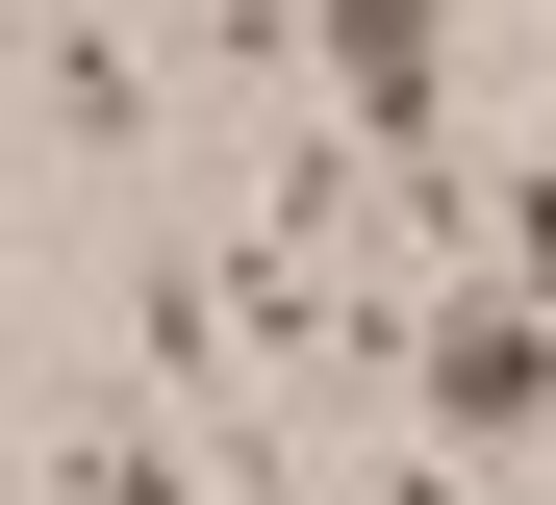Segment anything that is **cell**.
I'll list each match as a JSON object with an SVG mask.
<instances>
[{"instance_id": "cell-1", "label": "cell", "mask_w": 556, "mask_h": 505, "mask_svg": "<svg viewBox=\"0 0 556 505\" xmlns=\"http://www.w3.org/2000/svg\"><path fill=\"white\" fill-rule=\"evenodd\" d=\"M177 0H26V152L51 177H102V228L152 202V152H177Z\"/></svg>"}, {"instance_id": "cell-2", "label": "cell", "mask_w": 556, "mask_h": 505, "mask_svg": "<svg viewBox=\"0 0 556 505\" xmlns=\"http://www.w3.org/2000/svg\"><path fill=\"white\" fill-rule=\"evenodd\" d=\"M405 430H455L481 480L556 455V303H531V278H430V329H405Z\"/></svg>"}]
</instances>
